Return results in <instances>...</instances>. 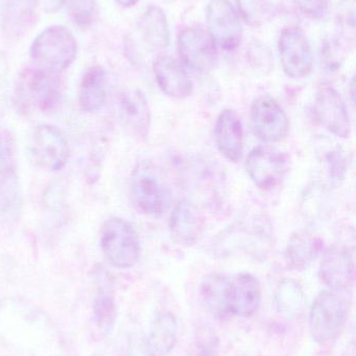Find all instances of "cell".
<instances>
[{
  "label": "cell",
  "mask_w": 356,
  "mask_h": 356,
  "mask_svg": "<svg viewBox=\"0 0 356 356\" xmlns=\"http://www.w3.org/2000/svg\"><path fill=\"white\" fill-rule=\"evenodd\" d=\"M77 43L64 25H52L39 33L29 48L36 68L61 74L77 58Z\"/></svg>",
  "instance_id": "obj_1"
},
{
  "label": "cell",
  "mask_w": 356,
  "mask_h": 356,
  "mask_svg": "<svg viewBox=\"0 0 356 356\" xmlns=\"http://www.w3.org/2000/svg\"><path fill=\"white\" fill-rule=\"evenodd\" d=\"M349 302L344 293L325 290L319 293L309 312V330L314 340L327 346L338 340L348 319Z\"/></svg>",
  "instance_id": "obj_2"
},
{
  "label": "cell",
  "mask_w": 356,
  "mask_h": 356,
  "mask_svg": "<svg viewBox=\"0 0 356 356\" xmlns=\"http://www.w3.org/2000/svg\"><path fill=\"white\" fill-rule=\"evenodd\" d=\"M132 196L138 211L161 216L171 205V188L162 173L148 162H141L132 175Z\"/></svg>",
  "instance_id": "obj_3"
},
{
  "label": "cell",
  "mask_w": 356,
  "mask_h": 356,
  "mask_svg": "<svg viewBox=\"0 0 356 356\" xmlns=\"http://www.w3.org/2000/svg\"><path fill=\"white\" fill-rule=\"evenodd\" d=\"M100 248L107 261L118 269H127L137 264L140 242L133 226L118 217L105 222L100 232Z\"/></svg>",
  "instance_id": "obj_4"
},
{
  "label": "cell",
  "mask_w": 356,
  "mask_h": 356,
  "mask_svg": "<svg viewBox=\"0 0 356 356\" xmlns=\"http://www.w3.org/2000/svg\"><path fill=\"white\" fill-rule=\"evenodd\" d=\"M60 93V74L36 67L26 69L21 73L16 87V106L21 112H26L31 106L41 111L52 110Z\"/></svg>",
  "instance_id": "obj_5"
},
{
  "label": "cell",
  "mask_w": 356,
  "mask_h": 356,
  "mask_svg": "<svg viewBox=\"0 0 356 356\" xmlns=\"http://www.w3.org/2000/svg\"><path fill=\"white\" fill-rule=\"evenodd\" d=\"M21 205L15 139L8 129H0V215L2 219H17L20 216Z\"/></svg>",
  "instance_id": "obj_6"
},
{
  "label": "cell",
  "mask_w": 356,
  "mask_h": 356,
  "mask_svg": "<svg viewBox=\"0 0 356 356\" xmlns=\"http://www.w3.org/2000/svg\"><path fill=\"white\" fill-rule=\"evenodd\" d=\"M290 169L284 152L271 145H261L249 154L246 170L249 177L261 190L270 191L281 184Z\"/></svg>",
  "instance_id": "obj_7"
},
{
  "label": "cell",
  "mask_w": 356,
  "mask_h": 356,
  "mask_svg": "<svg viewBox=\"0 0 356 356\" xmlns=\"http://www.w3.org/2000/svg\"><path fill=\"white\" fill-rule=\"evenodd\" d=\"M29 152L38 166L48 171H59L68 161V142L58 127L41 124L33 131Z\"/></svg>",
  "instance_id": "obj_8"
},
{
  "label": "cell",
  "mask_w": 356,
  "mask_h": 356,
  "mask_svg": "<svg viewBox=\"0 0 356 356\" xmlns=\"http://www.w3.org/2000/svg\"><path fill=\"white\" fill-rule=\"evenodd\" d=\"M178 51L184 64L198 72H209L219 60L217 44L208 31L198 27H188L180 33Z\"/></svg>",
  "instance_id": "obj_9"
},
{
  "label": "cell",
  "mask_w": 356,
  "mask_h": 356,
  "mask_svg": "<svg viewBox=\"0 0 356 356\" xmlns=\"http://www.w3.org/2000/svg\"><path fill=\"white\" fill-rule=\"evenodd\" d=\"M279 56L282 68L288 76L302 79L313 70L314 56L311 44L302 29L288 26L279 39Z\"/></svg>",
  "instance_id": "obj_10"
},
{
  "label": "cell",
  "mask_w": 356,
  "mask_h": 356,
  "mask_svg": "<svg viewBox=\"0 0 356 356\" xmlns=\"http://www.w3.org/2000/svg\"><path fill=\"white\" fill-rule=\"evenodd\" d=\"M206 22L207 31L219 47L233 50L240 45L242 27L229 0H210L206 8Z\"/></svg>",
  "instance_id": "obj_11"
},
{
  "label": "cell",
  "mask_w": 356,
  "mask_h": 356,
  "mask_svg": "<svg viewBox=\"0 0 356 356\" xmlns=\"http://www.w3.org/2000/svg\"><path fill=\"white\" fill-rule=\"evenodd\" d=\"M250 118L253 133L267 143L281 141L290 129V121L286 112L270 96H261L253 102Z\"/></svg>",
  "instance_id": "obj_12"
},
{
  "label": "cell",
  "mask_w": 356,
  "mask_h": 356,
  "mask_svg": "<svg viewBox=\"0 0 356 356\" xmlns=\"http://www.w3.org/2000/svg\"><path fill=\"white\" fill-rule=\"evenodd\" d=\"M319 276L330 290L348 292L355 282V261L350 249L343 245H334L326 249Z\"/></svg>",
  "instance_id": "obj_13"
},
{
  "label": "cell",
  "mask_w": 356,
  "mask_h": 356,
  "mask_svg": "<svg viewBox=\"0 0 356 356\" xmlns=\"http://www.w3.org/2000/svg\"><path fill=\"white\" fill-rule=\"evenodd\" d=\"M315 116L318 122L336 137L347 139L351 134L348 111L339 92L330 86H323L315 100Z\"/></svg>",
  "instance_id": "obj_14"
},
{
  "label": "cell",
  "mask_w": 356,
  "mask_h": 356,
  "mask_svg": "<svg viewBox=\"0 0 356 356\" xmlns=\"http://www.w3.org/2000/svg\"><path fill=\"white\" fill-rule=\"evenodd\" d=\"M118 118L123 129L137 140L146 139L150 133V111L148 102L138 90H127L118 97Z\"/></svg>",
  "instance_id": "obj_15"
},
{
  "label": "cell",
  "mask_w": 356,
  "mask_h": 356,
  "mask_svg": "<svg viewBox=\"0 0 356 356\" xmlns=\"http://www.w3.org/2000/svg\"><path fill=\"white\" fill-rule=\"evenodd\" d=\"M169 226L176 243L181 246H194L202 236L204 220L194 203L183 200L173 209Z\"/></svg>",
  "instance_id": "obj_16"
},
{
  "label": "cell",
  "mask_w": 356,
  "mask_h": 356,
  "mask_svg": "<svg viewBox=\"0 0 356 356\" xmlns=\"http://www.w3.org/2000/svg\"><path fill=\"white\" fill-rule=\"evenodd\" d=\"M155 79L163 93L169 97L185 98L194 86L181 63L169 56H158L153 64Z\"/></svg>",
  "instance_id": "obj_17"
},
{
  "label": "cell",
  "mask_w": 356,
  "mask_h": 356,
  "mask_svg": "<svg viewBox=\"0 0 356 356\" xmlns=\"http://www.w3.org/2000/svg\"><path fill=\"white\" fill-rule=\"evenodd\" d=\"M215 135L219 152L230 162H238L244 149V129L235 111H222L215 123Z\"/></svg>",
  "instance_id": "obj_18"
},
{
  "label": "cell",
  "mask_w": 356,
  "mask_h": 356,
  "mask_svg": "<svg viewBox=\"0 0 356 356\" xmlns=\"http://www.w3.org/2000/svg\"><path fill=\"white\" fill-rule=\"evenodd\" d=\"M261 302V286L256 277L242 273L230 280V313L240 317H251L256 313Z\"/></svg>",
  "instance_id": "obj_19"
},
{
  "label": "cell",
  "mask_w": 356,
  "mask_h": 356,
  "mask_svg": "<svg viewBox=\"0 0 356 356\" xmlns=\"http://www.w3.org/2000/svg\"><path fill=\"white\" fill-rule=\"evenodd\" d=\"M79 106L85 113H95L107 99V73L100 66L87 69L79 86Z\"/></svg>",
  "instance_id": "obj_20"
},
{
  "label": "cell",
  "mask_w": 356,
  "mask_h": 356,
  "mask_svg": "<svg viewBox=\"0 0 356 356\" xmlns=\"http://www.w3.org/2000/svg\"><path fill=\"white\" fill-rule=\"evenodd\" d=\"M322 249V241L307 230H299L291 236L286 247V261L295 270L307 269L317 259Z\"/></svg>",
  "instance_id": "obj_21"
},
{
  "label": "cell",
  "mask_w": 356,
  "mask_h": 356,
  "mask_svg": "<svg viewBox=\"0 0 356 356\" xmlns=\"http://www.w3.org/2000/svg\"><path fill=\"white\" fill-rule=\"evenodd\" d=\"M138 29L144 44L153 51H160L169 46V24L161 8L150 6L140 18Z\"/></svg>",
  "instance_id": "obj_22"
},
{
  "label": "cell",
  "mask_w": 356,
  "mask_h": 356,
  "mask_svg": "<svg viewBox=\"0 0 356 356\" xmlns=\"http://www.w3.org/2000/svg\"><path fill=\"white\" fill-rule=\"evenodd\" d=\"M229 286L230 280L222 274H210L203 280L201 286L203 305L215 317L223 318L230 314Z\"/></svg>",
  "instance_id": "obj_23"
},
{
  "label": "cell",
  "mask_w": 356,
  "mask_h": 356,
  "mask_svg": "<svg viewBox=\"0 0 356 356\" xmlns=\"http://www.w3.org/2000/svg\"><path fill=\"white\" fill-rule=\"evenodd\" d=\"M96 280L98 292L94 300V315L98 327L108 332L115 319L114 293L110 277L104 269L98 270Z\"/></svg>",
  "instance_id": "obj_24"
},
{
  "label": "cell",
  "mask_w": 356,
  "mask_h": 356,
  "mask_svg": "<svg viewBox=\"0 0 356 356\" xmlns=\"http://www.w3.org/2000/svg\"><path fill=\"white\" fill-rule=\"evenodd\" d=\"M178 325L171 314L163 313L155 320L150 332V344L155 353L167 355L177 342Z\"/></svg>",
  "instance_id": "obj_25"
},
{
  "label": "cell",
  "mask_w": 356,
  "mask_h": 356,
  "mask_svg": "<svg viewBox=\"0 0 356 356\" xmlns=\"http://www.w3.org/2000/svg\"><path fill=\"white\" fill-rule=\"evenodd\" d=\"M278 309L286 316H297L302 313L305 307V296L298 282L286 280L280 284L277 291Z\"/></svg>",
  "instance_id": "obj_26"
},
{
  "label": "cell",
  "mask_w": 356,
  "mask_h": 356,
  "mask_svg": "<svg viewBox=\"0 0 356 356\" xmlns=\"http://www.w3.org/2000/svg\"><path fill=\"white\" fill-rule=\"evenodd\" d=\"M336 38L353 45L355 35V1L343 0L336 12Z\"/></svg>",
  "instance_id": "obj_27"
},
{
  "label": "cell",
  "mask_w": 356,
  "mask_h": 356,
  "mask_svg": "<svg viewBox=\"0 0 356 356\" xmlns=\"http://www.w3.org/2000/svg\"><path fill=\"white\" fill-rule=\"evenodd\" d=\"M240 14L247 23L261 25L273 16V4L270 0H238Z\"/></svg>",
  "instance_id": "obj_28"
},
{
  "label": "cell",
  "mask_w": 356,
  "mask_h": 356,
  "mask_svg": "<svg viewBox=\"0 0 356 356\" xmlns=\"http://www.w3.org/2000/svg\"><path fill=\"white\" fill-rule=\"evenodd\" d=\"M69 16L77 26H89L96 15V0H66Z\"/></svg>",
  "instance_id": "obj_29"
},
{
  "label": "cell",
  "mask_w": 356,
  "mask_h": 356,
  "mask_svg": "<svg viewBox=\"0 0 356 356\" xmlns=\"http://www.w3.org/2000/svg\"><path fill=\"white\" fill-rule=\"evenodd\" d=\"M299 10L314 20L325 18L330 10V0H295Z\"/></svg>",
  "instance_id": "obj_30"
},
{
  "label": "cell",
  "mask_w": 356,
  "mask_h": 356,
  "mask_svg": "<svg viewBox=\"0 0 356 356\" xmlns=\"http://www.w3.org/2000/svg\"><path fill=\"white\" fill-rule=\"evenodd\" d=\"M328 169H330V175H332L336 179L344 177L345 160L344 156L340 154V152H332L330 158L327 159Z\"/></svg>",
  "instance_id": "obj_31"
},
{
  "label": "cell",
  "mask_w": 356,
  "mask_h": 356,
  "mask_svg": "<svg viewBox=\"0 0 356 356\" xmlns=\"http://www.w3.org/2000/svg\"><path fill=\"white\" fill-rule=\"evenodd\" d=\"M33 3L45 10V12H56L64 6L66 0H33Z\"/></svg>",
  "instance_id": "obj_32"
},
{
  "label": "cell",
  "mask_w": 356,
  "mask_h": 356,
  "mask_svg": "<svg viewBox=\"0 0 356 356\" xmlns=\"http://www.w3.org/2000/svg\"><path fill=\"white\" fill-rule=\"evenodd\" d=\"M115 1L123 8H131V6H135L139 0H115Z\"/></svg>",
  "instance_id": "obj_33"
}]
</instances>
